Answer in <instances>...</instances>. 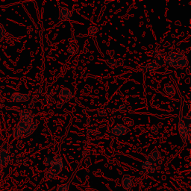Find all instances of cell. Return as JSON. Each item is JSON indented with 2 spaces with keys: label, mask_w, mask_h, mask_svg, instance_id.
<instances>
[{
  "label": "cell",
  "mask_w": 191,
  "mask_h": 191,
  "mask_svg": "<svg viewBox=\"0 0 191 191\" xmlns=\"http://www.w3.org/2000/svg\"><path fill=\"white\" fill-rule=\"evenodd\" d=\"M28 126H29V125L26 124L23 122H19L18 126H17L16 128H17V129L18 131L22 134V135H24V133H25V132L26 131V130H27Z\"/></svg>",
  "instance_id": "obj_7"
},
{
  "label": "cell",
  "mask_w": 191,
  "mask_h": 191,
  "mask_svg": "<svg viewBox=\"0 0 191 191\" xmlns=\"http://www.w3.org/2000/svg\"><path fill=\"white\" fill-rule=\"evenodd\" d=\"M122 184L125 189H129L132 186V181L129 177H125L122 180Z\"/></svg>",
  "instance_id": "obj_9"
},
{
  "label": "cell",
  "mask_w": 191,
  "mask_h": 191,
  "mask_svg": "<svg viewBox=\"0 0 191 191\" xmlns=\"http://www.w3.org/2000/svg\"><path fill=\"white\" fill-rule=\"evenodd\" d=\"M149 167H150V163L149 161H146L144 164H143V168H144V169L147 170Z\"/></svg>",
  "instance_id": "obj_12"
},
{
  "label": "cell",
  "mask_w": 191,
  "mask_h": 191,
  "mask_svg": "<svg viewBox=\"0 0 191 191\" xmlns=\"http://www.w3.org/2000/svg\"><path fill=\"white\" fill-rule=\"evenodd\" d=\"M10 160V157L5 150H0V167L5 166Z\"/></svg>",
  "instance_id": "obj_4"
},
{
  "label": "cell",
  "mask_w": 191,
  "mask_h": 191,
  "mask_svg": "<svg viewBox=\"0 0 191 191\" xmlns=\"http://www.w3.org/2000/svg\"><path fill=\"white\" fill-rule=\"evenodd\" d=\"M68 188H69V184L61 185L58 188V191H67Z\"/></svg>",
  "instance_id": "obj_10"
},
{
  "label": "cell",
  "mask_w": 191,
  "mask_h": 191,
  "mask_svg": "<svg viewBox=\"0 0 191 191\" xmlns=\"http://www.w3.org/2000/svg\"><path fill=\"white\" fill-rule=\"evenodd\" d=\"M11 101L14 103H20V102H27L29 100V96L27 94L14 93L11 97Z\"/></svg>",
  "instance_id": "obj_2"
},
{
  "label": "cell",
  "mask_w": 191,
  "mask_h": 191,
  "mask_svg": "<svg viewBox=\"0 0 191 191\" xmlns=\"http://www.w3.org/2000/svg\"><path fill=\"white\" fill-rule=\"evenodd\" d=\"M179 131H180L181 138L184 142L188 141L189 140V137H190V130L188 129L186 127V124L184 123V121L180 120V122H179Z\"/></svg>",
  "instance_id": "obj_1"
},
{
  "label": "cell",
  "mask_w": 191,
  "mask_h": 191,
  "mask_svg": "<svg viewBox=\"0 0 191 191\" xmlns=\"http://www.w3.org/2000/svg\"><path fill=\"white\" fill-rule=\"evenodd\" d=\"M71 13L70 11L66 8H60V20H68L70 18Z\"/></svg>",
  "instance_id": "obj_6"
},
{
  "label": "cell",
  "mask_w": 191,
  "mask_h": 191,
  "mask_svg": "<svg viewBox=\"0 0 191 191\" xmlns=\"http://www.w3.org/2000/svg\"><path fill=\"white\" fill-rule=\"evenodd\" d=\"M128 129L126 127H125L122 125H117L114 128H113L112 133L116 135H123L125 134L128 133Z\"/></svg>",
  "instance_id": "obj_5"
},
{
  "label": "cell",
  "mask_w": 191,
  "mask_h": 191,
  "mask_svg": "<svg viewBox=\"0 0 191 191\" xmlns=\"http://www.w3.org/2000/svg\"><path fill=\"white\" fill-rule=\"evenodd\" d=\"M20 118H21V122H25L28 125L31 124L33 121V117H32L31 113L28 112V111H22L20 113Z\"/></svg>",
  "instance_id": "obj_3"
},
{
  "label": "cell",
  "mask_w": 191,
  "mask_h": 191,
  "mask_svg": "<svg viewBox=\"0 0 191 191\" xmlns=\"http://www.w3.org/2000/svg\"><path fill=\"white\" fill-rule=\"evenodd\" d=\"M37 122H33L31 126H28V128H27V130H26V131L24 133V136H25V137H28V136L31 135V134L34 132V131L35 130V128H37Z\"/></svg>",
  "instance_id": "obj_8"
},
{
  "label": "cell",
  "mask_w": 191,
  "mask_h": 191,
  "mask_svg": "<svg viewBox=\"0 0 191 191\" xmlns=\"http://www.w3.org/2000/svg\"><path fill=\"white\" fill-rule=\"evenodd\" d=\"M5 35V31H4V28L2 27V26L0 25V40H1L4 37Z\"/></svg>",
  "instance_id": "obj_11"
}]
</instances>
